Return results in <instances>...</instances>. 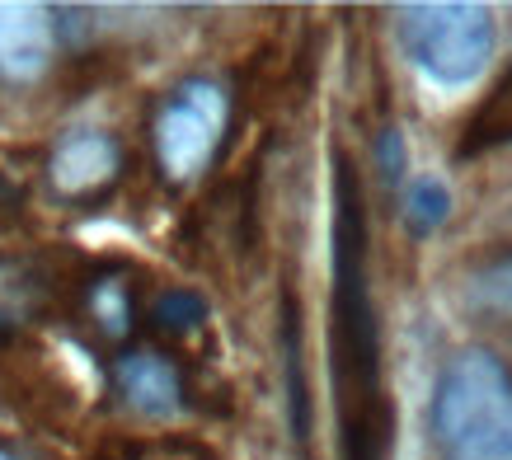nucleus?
Returning a JSON list of instances; mask_svg holds the SVG:
<instances>
[{
    "instance_id": "2eb2a0df",
    "label": "nucleus",
    "mask_w": 512,
    "mask_h": 460,
    "mask_svg": "<svg viewBox=\"0 0 512 460\" xmlns=\"http://www.w3.org/2000/svg\"><path fill=\"white\" fill-rule=\"evenodd\" d=\"M0 460H15V456H0Z\"/></svg>"
},
{
    "instance_id": "0eeeda50",
    "label": "nucleus",
    "mask_w": 512,
    "mask_h": 460,
    "mask_svg": "<svg viewBox=\"0 0 512 460\" xmlns=\"http://www.w3.org/2000/svg\"><path fill=\"white\" fill-rule=\"evenodd\" d=\"M118 390L132 409L151 418H165V414H179V404H184V381H179V367H174L170 357L160 353H127L118 357Z\"/></svg>"
},
{
    "instance_id": "423d86ee",
    "label": "nucleus",
    "mask_w": 512,
    "mask_h": 460,
    "mask_svg": "<svg viewBox=\"0 0 512 460\" xmlns=\"http://www.w3.org/2000/svg\"><path fill=\"white\" fill-rule=\"evenodd\" d=\"M118 169H123V151L109 132H71L52 151L47 174H52V188L62 198H90V193L118 179Z\"/></svg>"
},
{
    "instance_id": "9b49d317",
    "label": "nucleus",
    "mask_w": 512,
    "mask_h": 460,
    "mask_svg": "<svg viewBox=\"0 0 512 460\" xmlns=\"http://www.w3.org/2000/svg\"><path fill=\"white\" fill-rule=\"evenodd\" d=\"M90 306H94V320L104 324V334L123 338L127 329H132V301H127V287L118 282V277H104V282H94Z\"/></svg>"
},
{
    "instance_id": "1a4fd4ad",
    "label": "nucleus",
    "mask_w": 512,
    "mask_h": 460,
    "mask_svg": "<svg viewBox=\"0 0 512 460\" xmlns=\"http://www.w3.org/2000/svg\"><path fill=\"white\" fill-rule=\"evenodd\" d=\"M447 216H451V193L442 179L423 174V179H414V184L404 188V226L414 230V235H433Z\"/></svg>"
},
{
    "instance_id": "ddd939ff",
    "label": "nucleus",
    "mask_w": 512,
    "mask_h": 460,
    "mask_svg": "<svg viewBox=\"0 0 512 460\" xmlns=\"http://www.w3.org/2000/svg\"><path fill=\"white\" fill-rule=\"evenodd\" d=\"M207 315L193 292H165L156 301V324L160 329H170V334H188V329H198V320Z\"/></svg>"
},
{
    "instance_id": "f03ea898",
    "label": "nucleus",
    "mask_w": 512,
    "mask_h": 460,
    "mask_svg": "<svg viewBox=\"0 0 512 460\" xmlns=\"http://www.w3.org/2000/svg\"><path fill=\"white\" fill-rule=\"evenodd\" d=\"M433 437L451 460H512V376L489 353H461L442 371Z\"/></svg>"
},
{
    "instance_id": "f8f14e48",
    "label": "nucleus",
    "mask_w": 512,
    "mask_h": 460,
    "mask_svg": "<svg viewBox=\"0 0 512 460\" xmlns=\"http://www.w3.org/2000/svg\"><path fill=\"white\" fill-rule=\"evenodd\" d=\"M470 296H475V306H484V310H512V254L489 263V268L470 282Z\"/></svg>"
},
{
    "instance_id": "6e6552de",
    "label": "nucleus",
    "mask_w": 512,
    "mask_h": 460,
    "mask_svg": "<svg viewBox=\"0 0 512 460\" xmlns=\"http://www.w3.org/2000/svg\"><path fill=\"white\" fill-rule=\"evenodd\" d=\"M508 141H512V66H508V76L494 85V94L480 104V113L470 118L461 155L489 151V146H508Z\"/></svg>"
},
{
    "instance_id": "20e7f679",
    "label": "nucleus",
    "mask_w": 512,
    "mask_h": 460,
    "mask_svg": "<svg viewBox=\"0 0 512 460\" xmlns=\"http://www.w3.org/2000/svg\"><path fill=\"white\" fill-rule=\"evenodd\" d=\"M226 132V94L212 80H184L156 113V155L174 184L207 169Z\"/></svg>"
},
{
    "instance_id": "9d476101",
    "label": "nucleus",
    "mask_w": 512,
    "mask_h": 460,
    "mask_svg": "<svg viewBox=\"0 0 512 460\" xmlns=\"http://www.w3.org/2000/svg\"><path fill=\"white\" fill-rule=\"evenodd\" d=\"M282 338H287V399H292V437L306 442L311 437V395L301 381V329H296V306L287 301L282 310Z\"/></svg>"
},
{
    "instance_id": "f257e3e1",
    "label": "nucleus",
    "mask_w": 512,
    "mask_h": 460,
    "mask_svg": "<svg viewBox=\"0 0 512 460\" xmlns=\"http://www.w3.org/2000/svg\"><path fill=\"white\" fill-rule=\"evenodd\" d=\"M334 404H339L343 460H390L395 409L381 385V329H376L372 282H367V212L362 184L348 160H334Z\"/></svg>"
},
{
    "instance_id": "39448f33",
    "label": "nucleus",
    "mask_w": 512,
    "mask_h": 460,
    "mask_svg": "<svg viewBox=\"0 0 512 460\" xmlns=\"http://www.w3.org/2000/svg\"><path fill=\"white\" fill-rule=\"evenodd\" d=\"M52 15L29 0H0V76L5 80H38L52 62Z\"/></svg>"
},
{
    "instance_id": "4468645a",
    "label": "nucleus",
    "mask_w": 512,
    "mask_h": 460,
    "mask_svg": "<svg viewBox=\"0 0 512 460\" xmlns=\"http://www.w3.org/2000/svg\"><path fill=\"white\" fill-rule=\"evenodd\" d=\"M381 160H386V174L400 169V127H386V141H381Z\"/></svg>"
},
{
    "instance_id": "7ed1b4c3",
    "label": "nucleus",
    "mask_w": 512,
    "mask_h": 460,
    "mask_svg": "<svg viewBox=\"0 0 512 460\" xmlns=\"http://www.w3.org/2000/svg\"><path fill=\"white\" fill-rule=\"evenodd\" d=\"M400 43L409 62L442 90H461L494 57V15L475 0L400 5Z\"/></svg>"
}]
</instances>
